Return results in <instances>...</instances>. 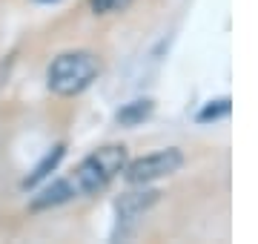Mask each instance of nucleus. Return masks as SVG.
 <instances>
[{"label":"nucleus","mask_w":258,"mask_h":244,"mask_svg":"<svg viewBox=\"0 0 258 244\" xmlns=\"http://www.w3.org/2000/svg\"><path fill=\"white\" fill-rule=\"evenodd\" d=\"M75 193L72 187H69V178H57L52 181V184H46V187L40 190L35 198H32V210H52V207H60L66 204V201H72Z\"/></svg>","instance_id":"obj_5"},{"label":"nucleus","mask_w":258,"mask_h":244,"mask_svg":"<svg viewBox=\"0 0 258 244\" xmlns=\"http://www.w3.org/2000/svg\"><path fill=\"white\" fill-rule=\"evenodd\" d=\"M98 75H101V60L86 49H72V52H60L49 64L46 86L60 98H75L86 92L98 81Z\"/></svg>","instance_id":"obj_2"},{"label":"nucleus","mask_w":258,"mask_h":244,"mask_svg":"<svg viewBox=\"0 0 258 244\" xmlns=\"http://www.w3.org/2000/svg\"><path fill=\"white\" fill-rule=\"evenodd\" d=\"M181 167H184V152L178 150V147H169V150L149 152V155H144V158L126 161L123 175H126L129 184H135V187H147V184H152V181H161V178L175 175Z\"/></svg>","instance_id":"obj_3"},{"label":"nucleus","mask_w":258,"mask_h":244,"mask_svg":"<svg viewBox=\"0 0 258 244\" xmlns=\"http://www.w3.org/2000/svg\"><path fill=\"white\" fill-rule=\"evenodd\" d=\"M123 167H126V150L123 147H118V144L101 147V150L89 152L75 167V172L69 175V187H72L75 198L98 196L123 172Z\"/></svg>","instance_id":"obj_1"},{"label":"nucleus","mask_w":258,"mask_h":244,"mask_svg":"<svg viewBox=\"0 0 258 244\" xmlns=\"http://www.w3.org/2000/svg\"><path fill=\"white\" fill-rule=\"evenodd\" d=\"M132 6V0H89V9L101 18H109V15H120Z\"/></svg>","instance_id":"obj_8"},{"label":"nucleus","mask_w":258,"mask_h":244,"mask_svg":"<svg viewBox=\"0 0 258 244\" xmlns=\"http://www.w3.org/2000/svg\"><path fill=\"white\" fill-rule=\"evenodd\" d=\"M224 115H230V101H227V98H221V101H210L201 109L198 121H218V118H224Z\"/></svg>","instance_id":"obj_9"},{"label":"nucleus","mask_w":258,"mask_h":244,"mask_svg":"<svg viewBox=\"0 0 258 244\" xmlns=\"http://www.w3.org/2000/svg\"><path fill=\"white\" fill-rule=\"evenodd\" d=\"M149 115H152V101H132L118 112V124L135 127V124H141L144 118H149Z\"/></svg>","instance_id":"obj_7"},{"label":"nucleus","mask_w":258,"mask_h":244,"mask_svg":"<svg viewBox=\"0 0 258 244\" xmlns=\"http://www.w3.org/2000/svg\"><path fill=\"white\" fill-rule=\"evenodd\" d=\"M63 152H66V150H63V144H57V147H55L52 152H46V158L40 161V164H37V167L32 169V175H29V178L23 181V187H26V190H29V187H37V184L46 178L49 172H55L57 164H60V158H63Z\"/></svg>","instance_id":"obj_6"},{"label":"nucleus","mask_w":258,"mask_h":244,"mask_svg":"<svg viewBox=\"0 0 258 244\" xmlns=\"http://www.w3.org/2000/svg\"><path fill=\"white\" fill-rule=\"evenodd\" d=\"M155 201H158L155 190H141V193H126V196H120V201L115 204L118 221H135V218L144 216Z\"/></svg>","instance_id":"obj_4"}]
</instances>
